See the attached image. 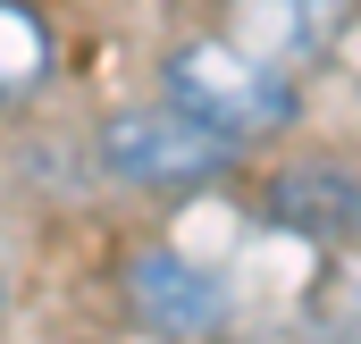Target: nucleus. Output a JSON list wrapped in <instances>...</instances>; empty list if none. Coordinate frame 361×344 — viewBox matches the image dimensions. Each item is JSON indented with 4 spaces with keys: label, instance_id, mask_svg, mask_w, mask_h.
<instances>
[{
    "label": "nucleus",
    "instance_id": "3",
    "mask_svg": "<svg viewBox=\"0 0 361 344\" xmlns=\"http://www.w3.org/2000/svg\"><path fill=\"white\" fill-rule=\"evenodd\" d=\"M126 294H135V311H143V328H160V336L177 344H210L227 328V277L219 269H202V260H185L177 244H152V252H135L126 269Z\"/></svg>",
    "mask_w": 361,
    "mask_h": 344
},
{
    "label": "nucleus",
    "instance_id": "4",
    "mask_svg": "<svg viewBox=\"0 0 361 344\" xmlns=\"http://www.w3.org/2000/svg\"><path fill=\"white\" fill-rule=\"evenodd\" d=\"M345 8L353 0H235V42L294 76V68H311L345 34Z\"/></svg>",
    "mask_w": 361,
    "mask_h": 344
},
{
    "label": "nucleus",
    "instance_id": "6",
    "mask_svg": "<svg viewBox=\"0 0 361 344\" xmlns=\"http://www.w3.org/2000/svg\"><path fill=\"white\" fill-rule=\"evenodd\" d=\"M42 76H51V25L25 0H0V101H25Z\"/></svg>",
    "mask_w": 361,
    "mask_h": 344
},
{
    "label": "nucleus",
    "instance_id": "7",
    "mask_svg": "<svg viewBox=\"0 0 361 344\" xmlns=\"http://www.w3.org/2000/svg\"><path fill=\"white\" fill-rule=\"evenodd\" d=\"M302 344H361V328H319V336H302Z\"/></svg>",
    "mask_w": 361,
    "mask_h": 344
},
{
    "label": "nucleus",
    "instance_id": "5",
    "mask_svg": "<svg viewBox=\"0 0 361 344\" xmlns=\"http://www.w3.org/2000/svg\"><path fill=\"white\" fill-rule=\"evenodd\" d=\"M269 219L302 235H361V176L345 168H286L269 185Z\"/></svg>",
    "mask_w": 361,
    "mask_h": 344
},
{
    "label": "nucleus",
    "instance_id": "2",
    "mask_svg": "<svg viewBox=\"0 0 361 344\" xmlns=\"http://www.w3.org/2000/svg\"><path fill=\"white\" fill-rule=\"evenodd\" d=\"M101 168L135 193H185V185H210L235 168V143L185 118L177 101H135L101 126Z\"/></svg>",
    "mask_w": 361,
    "mask_h": 344
},
{
    "label": "nucleus",
    "instance_id": "1",
    "mask_svg": "<svg viewBox=\"0 0 361 344\" xmlns=\"http://www.w3.org/2000/svg\"><path fill=\"white\" fill-rule=\"evenodd\" d=\"M169 101H177L185 118H202L210 135H227L235 152L261 143V135H286L294 109H302V92H294L286 68L252 59L244 42H219V34L169 51Z\"/></svg>",
    "mask_w": 361,
    "mask_h": 344
}]
</instances>
